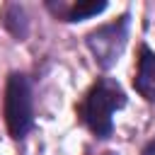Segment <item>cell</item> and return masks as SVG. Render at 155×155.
Here are the masks:
<instances>
[{
    "mask_svg": "<svg viewBox=\"0 0 155 155\" xmlns=\"http://www.w3.org/2000/svg\"><path fill=\"white\" fill-rule=\"evenodd\" d=\"M128 24H131L128 15H121L119 19H114L109 24H102V27H97V29H92L87 34V48L92 51L99 68L107 70L119 61V56H121V51L126 46Z\"/></svg>",
    "mask_w": 155,
    "mask_h": 155,
    "instance_id": "3957f363",
    "label": "cell"
},
{
    "mask_svg": "<svg viewBox=\"0 0 155 155\" xmlns=\"http://www.w3.org/2000/svg\"><path fill=\"white\" fill-rule=\"evenodd\" d=\"M5 124L12 138H24L31 131L34 124V107H31V85L27 75L12 73L5 85V99H2Z\"/></svg>",
    "mask_w": 155,
    "mask_h": 155,
    "instance_id": "7a4b0ae2",
    "label": "cell"
},
{
    "mask_svg": "<svg viewBox=\"0 0 155 155\" xmlns=\"http://www.w3.org/2000/svg\"><path fill=\"white\" fill-rule=\"evenodd\" d=\"M140 155H155V138H153V140L143 148V153H140Z\"/></svg>",
    "mask_w": 155,
    "mask_h": 155,
    "instance_id": "52a82bcc",
    "label": "cell"
},
{
    "mask_svg": "<svg viewBox=\"0 0 155 155\" xmlns=\"http://www.w3.org/2000/svg\"><path fill=\"white\" fill-rule=\"evenodd\" d=\"M0 22H2V27H5L17 41H22V39L27 36V31H29L27 12H24V7L17 5V2H7V5L0 10Z\"/></svg>",
    "mask_w": 155,
    "mask_h": 155,
    "instance_id": "5b68a950",
    "label": "cell"
},
{
    "mask_svg": "<svg viewBox=\"0 0 155 155\" xmlns=\"http://www.w3.org/2000/svg\"><path fill=\"white\" fill-rule=\"evenodd\" d=\"M124 104H126V94L119 87V82H114L111 78H99L85 94V102L80 104V116L97 138H107L111 136L114 128L111 116Z\"/></svg>",
    "mask_w": 155,
    "mask_h": 155,
    "instance_id": "6da1fadb",
    "label": "cell"
},
{
    "mask_svg": "<svg viewBox=\"0 0 155 155\" xmlns=\"http://www.w3.org/2000/svg\"><path fill=\"white\" fill-rule=\"evenodd\" d=\"M133 87L140 97H145L148 102H155V51H150L148 46L140 48Z\"/></svg>",
    "mask_w": 155,
    "mask_h": 155,
    "instance_id": "277c9868",
    "label": "cell"
},
{
    "mask_svg": "<svg viewBox=\"0 0 155 155\" xmlns=\"http://www.w3.org/2000/svg\"><path fill=\"white\" fill-rule=\"evenodd\" d=\"M53 12H56V17H61L63 22H80V19H87V17H94V15H99V12H104L107 10V2L104 0H90V2H73V5H68V7H53V5H48Z\"/></svg>",
    "mask_w": 155,
    "mask_h": 155,
    "instance_id": "8992f818",
    "label": "cell"
}]
</instances>
